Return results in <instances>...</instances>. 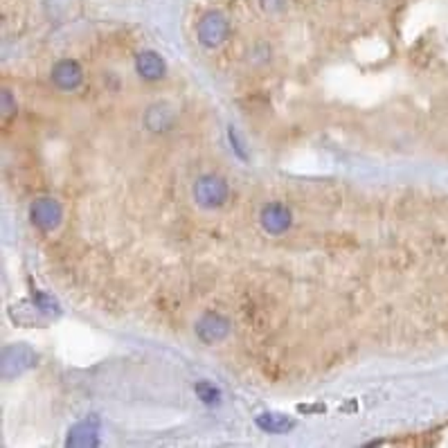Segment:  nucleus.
Wrapping results in <instances>:
<instances>
[{
	"label": "nucleus",
	"mask_w": 448,
	"mask_h": 448,
	"mask_svg": "<svg viewBox=\"0 0 448 448\" xmlns=\"http://www.w3.org/2000/svg\"><path fill=\"white\" fill-rule=\"evenodd\" d=\"M194 197H197V201L201 205H219L225 201L228 197V185L221 180V178H201L197 182V187H194Z\"/></svg>",
	"instance_id": "f257e3e1"
},
{
	"label": "nucleus",
	"mask_w": 448,
	"mask_h": 448,
	"mask_svg": "<svg viewBox=\"0 0 448 448\" xmlns=\"http://www.w3.org/2000/svg\"><path fill=\"white\" fill-rule=\"evenodd\" d=\"M228 37V20L221 14H208L199 23V39L205 45H216Z\"/></svg>",
	"instance_id": "f03ea898"
},
{
	"label": "nucleus",
	"mask_w": 448,
	"mask_h": 448,
	"mask_svg": "<svg viewBox=\"0 0 448 448\" xmlns=\"http://www.w3.org/2000/svg\"><path fill=\"white\" fill-rule=\"evenodd\" d=\"M32 219H34V223H37L41 230H45V232H48V230H52L56 223H59L61 208L54 201H50V199H41L39 203H34Z\"/></svg>",
	"instance_id": "7ed1b4c3"
},
{
	"label": "nucleus",
	"mask_w": 448,
	"mask_h": 448,
	"mask_svg": "<svg viewBox=\"0 0 448 448\" xmlns=\"http://www.w3.org/2000/svg\"><path fill=\"white\" fill-rule=\"evenodd\" d=\"M52 79L56 82V86L63 88V90H70L79 84V79H82V73H79V68L75 61H61L59 66L54 68Z\"/></svg>",
	"instance_id": "20e7f679"
},
{
	"label": "nucleus",
	"mask_w": 448,
	"mask_h": 448,
	"mask_svg": "<svg viewBox=\"0 0 448 448\" xmlns=\"http://www.w3.org/2000/svg\"><path fill=\"white\" fill-rule=\"evenodd\" d=\"M263 225H266V230L273 235L282 232V230L289 228V210L275 203L268 205V208L263 210Z\"/></svg>",
	"instance_id": "39448f33"
},
{
	"label": "nucleus",
	"mask_w": 448,
	"mask_h": 448,
	"mask_svg": "<svg viewBox=\"0 0 448 448\" xmlns=\"http://www.w3.org/2000/svg\"><path fill=\"white\" fill-rule=\"evenodd\" d=\"M137 70H140L147 79H158L163 75L165 66L160 61V56H156L154 52H144L137 56Z\"/></svg>",
	"instance_id": "423d86ee"
},
{
	"label": "nucleus",
	"mask_w": 448,
	"mask_h": 448,
	"mask_svg": "<svg viewBox=\"0 0 448 448\" xmlns=\"http://www.w3.org/2000/svg\"><path fill=\"white\" fill-rule=\"evenodd\" d=\"M257 423H259V428L266 430V433H284V430H289L293 426L289 419L280 417V415H261L257 419Z\"/></svg>",
	"instance_id": "0eeeda50"
},
{
	"label": "nucleus",
	"mask_w": 448,
	"mask_h": 448,
	"mask_svg": "<svg viewBox=\"0 0 448 448\" xmlns=\"http://www.w3.org/2000/svg\"><path fill=\"white\" fill-rule=\"evenodd\" d=\"M197 394L205 401V404H214V401H219V390L210 383H199L197 385Z\"/></svg>",
	"instance_id": "6e6552de"
},
{
	"label": "nucleus",
	"mask_w": 448,
	"mask_h": 448,
	"mask_svg": "<svg viewBox=\"0 0 448 448\" xmlns=\"http://www.w3.org/2000/svg\"><path fill=\"white\" fill-rule=\"evenodd\" d=\"M216 320H219V318H216V316H214V318H210V320H208V323H203V325L199 327V331H203V329H208L210 325H216ZM223 336H225V329H223V327H214V338H212V342H216V340H221Z\"/></svg>",
	"instance_id": "1a4fd4ad"
}]
</instances>
